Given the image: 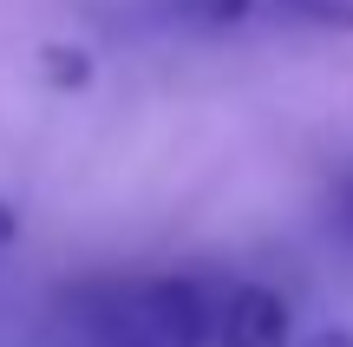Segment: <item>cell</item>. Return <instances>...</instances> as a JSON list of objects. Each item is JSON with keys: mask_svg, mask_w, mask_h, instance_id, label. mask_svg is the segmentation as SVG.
<instances>
[{"mask_svg": "<svg viewBox=\"0 0 353 347\" xmlns=\"http://www.w3.org/2000/svg\"><path fill=\"white\" fill-rule=\"evenodd\" d=\"M13 230H20V217H13V210L0 204V243H13Z\"/></svg>", "mask_w": 353, "mask_h": 347, "instance_id": "7", "label": "cell"}, {"mask_svg": "<svg viewBox=\"0 0 353 347\" xmlns=\"http://www.w3.org/2000/svg\"><path fill=\"white\" fill-rule=\"evenodd\" d=\"M210 335H216V347H294V315L275 288L242 282V288H229Z\"/></svg>", "mask_w": 353, "mask_h": 347, "instance_id": "2", "label": "cell"}, {"mask_svg": "<svg viewBox=\"0 0 353 347\" xmlns=\"http://www.w3.org/2000/svg\"><path fill=\"white\" fill-rule=\"evenodd\" d=\"M288 20L301 26H327V33H353V0H275Z\"/></svg>", "mask_w": 353, "mask_h": 347, "instance_id": "4", "label": "cell"}, {"mask_svg": "<svg viewBox=\"0 0 353 347\" xmlns=\"http://www.w3.org/2000/svg\"><path fill=\"white\" fill-rule=\"evenodd\" d=\"M39 66H46V79L59 92H85L92 86V52L85 46H46V52H39Z\"/></svg>", "mask_w": 353, "mask_h": 347, "instance_id": "3", "label": "cell"}, {"mask_svg": "<svg viewBox=\"0 0 353 347\" xmlns=\"http://www.w3.org/2000/svg\"><path fill=\"white\" fill-rule=\"evenodd\" d=\"M301 347H353V328H314Z\"/></svg>", "mask_w": 353, "mask_h": 347, "instance_id": "6", "label": "cell"}, {"mask_svg": "<svg viewBox=\"0 0 353 347\" xmlns=\"http://www.w3.org/2000/svg\"><path fill=\"white\" fill-rule=\"evenodd\" d=\"M176 13L190 26H242L255 13V0H176Z\"/></svg>", "mask_w": 353, "mask_h": 347, "instance_id": "5", "label": "cell"}, {"mask_svg": "<svg viewBox=\"0 0 353 347\" xmlns=\"http://www.w3.org/2000/svg\"><path fill=\"white\" fill-rule=\"evenodd\" d=\"M210 301L183 275H131L85 295L92 347H210Z\"/></svg>", "mask_w": 353, "mask_h": 347, "instance_id": "1", "label": "cell"}]
</instances>
